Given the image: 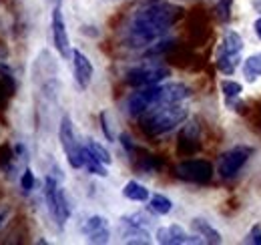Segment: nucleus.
<instances>
[{"label": "nucleus", "mask_w": 261, "mask_h": 245, "mask_svg": "<svg viewBox=\"0 0 261 245\" xmlns=\"http://www.w3.org/2000/svg\"><path fill=\"white\" fill-rule=\"evenodd\" d=\"M193 92L191 87L185 83H161V105H173V103H183L189 99Z\"/></svg>", "instance_id": "nucleus-15"}, {"label": "nucleus", "mask_w": 261, "mask_h": 245, "mask_svg": "<svg viewBox=\"0 0 261 245\" xmlns=\"http://www.w3.org/2000/svg\"><path fill=\"white\" fill-rule=\"evenodd\" d=\"M59 141H61V147L65 151V157L68 161V165L72 169H83V157H81V147L76 143V135H74V127H72V119L65 115L61 119L59 125Z\"/></svg>", "instance_id": "nucleus-9"}, {"label": "nucleus", "mask_w": 261, "mask_h": 245, "mask_svg": "<svg viewBox=\"0 0 261 245\" xmlns=\"http://www.w3.org/2000/svg\"><path fill=\"white\" fill-rule=\"evenodd\" d=\"M243 77L247 83H255L261 77V53H253L243 61Z\"/></svg>", "instance_id": "nucleus-19"}, {"label": "nucleus", "mask_w": 261, "mask_h": 245, "mask_svg": "<svg viewBox=\"0 0 261 245\" xmlns=\"http://www.w3.org/2000/svg\"><path fill=\"white\" fill-rule=\"evenodd\" d=\"M155 239L157 243L161 245H183V243H189V235L187 231L177 225V223H171L167 227H159L157 233H155Z\"/></svg>", "instance_id": "nucleus-14"}, {"label": "nucleus", "mask_w": 261, "mask_h": 245, "mask_svg": "<svg viewBox=\"0 0 261 245\" xmlns=\"http://www.w3.org/2000/svg\"><path fill=\"white\" fill-rule=\"evenodd\" d=\"M245 48V42H243V36L235 31H227L219 48H217V59L215 64L219 68L221 75H233L241 62V53Z\"/></svg>", "instance_id": "nucleus-3"}, {"label": "nucleus", "mask_w": 261, "mask_h": 245, "mask_svg": "<svg viewBox=\"0 0 261 245\" xmlns=\"http://www.w3.org/2000/svg\"><path fill=\"white\" fill-rule=\"evenodd\" d=\"M243 243H249V245H261V223H255L249 231H247V235H245V239H243Z\"/></svg>", "instance_id": "nucleus-28"}, {"label": "nucleus", "mask_w": 261, "mask_h": 245, "mask_svg": "<svg viewBox=\"0 0 261 245\" xmlns=\"http://www.w3.org/2000/svg\"><path fill=\"white\" fill-rule=\"evenodd\" d=\"M81 157H83V167H85L91 175H97V177H107V175H109V173H107V165L100 163L85 145L81 147Z\"/></svg>", "instance_id": "nucleus-18"}, {"label": "nucleus", "mask_w": 261, "mask_h": 245, "mask_svg": "<svg viewBox=\"0 0 261 245\" xmlns=\"http://www.w3.org/2000/svg\"><path fill=\"white\" fill-rule=\"evenodd\" d=\"M213 165L205 159H185L175 167V177L193 185H207L213 179Z\"/></svg>", "instance_id": "nucleus-6"}, {"label": "nucleus", "mask_w": 261, "mask_h": 245, "mask_svg": "<svg viewBox=\"0 0 261 245\" xmlns=\"http://www.w3.org/2000/svg\"><path fill=\"white\" fill-rule=\"evenodd\" d=\"M83 235L89 243H109L111 239V227L109 221L102 215H93L83 225Z\"/></svg>", "instance_id": "nucleus-13"}, {"label": "nucleus", "mask_w": 261, "mask_h": 245, "mask_svg": "<svg viewBox=\"0 0 261 245\" xmlns=\"http://www.w3.org/2000/svg\"><path fill=\"white\" fill-rule=\"evenodd\" d=\"M231 4L233 0H217V16L221 22H227L231 18Z\"/></svg>", "instance_id": "nucleus-26"}, {"label": "nucleus", "mask_w": 261, "mask_h": 245, "mask_svg": "<svg viewBox=\"0 0 261 245\" xmlns=\"http://www.w3.org/2000/svg\"><path fill=\"white\" fill-rule=\"evenodd\" d=\"M34 185H36L34 173L31 171V167H27V169L22 171V175H20V189H22L24 193H31L34 189Z\"/></svg>", "instance_id": "nucleus-25"}, {"label": "nucleus", "mask_w": 261, "mask_h": 245, "mask_svg": "<svg viewBox=\"0 0 261 245\" xmlns=\"http://www.w3.org/2000/svg\"><path fill=\"white\" fill-rule=\"evenodd\" d=\"M98 121H100V131H102L105 139H107L109 143H113V141H115V135H113L111 125H109V113H107V111H102V113L98 115Z\"/></svg>", "instance_id": "nucleus-27"}, {"label": "nucleus", "mask_w": 261, "mask_h": 245, "mask_svg": "<svg viewBox=\"0 0 261 245\" xmlns=\"http://www.w3.org/2000/svg\"><path fill=\"white\" fill-rule=\"evenodd\" d=\"M50 34H53V44L57 48V53L63 59H70V40H68V32L65 24V14H63V6H53V14H50Z\"/></svg>", "instance_id": "nucleus-10"}, {"label": "nucleus", "mask_w": 261, "mask_h": 245, "mask_svg": "<svg viewBox=\"0 0 261 245\" xmlns=\"http://www.w3.org/2000/svg\"><path fill=\"white\" fill-rule=\"evenodd\" d=\"M253 155V149L247 145H235L227 149L225 153H221L219 163H217V173L221 179H233L237 177V173L245 167V163L249 161V157Z\"/></svg>", "instance_id": "nucleus-8"}, {"label": "nucleus", "mask_w": 261, "mask_h": 245, "mask_svg": "<svg viewBox=\"0 0 261 245\" xmlns=\"http://www.w3.org/2000/svg\"><path fill=\"white\" fill-rule=\"evenodd\" d=\"M139 119H141L143 133L147 137L155 139V137H163L167 133H171L173 129H177L179 125H183L189 119V111L181 103L157 105V107L149 109L145 115H141Z\"/></svg>", "instance_id": "nucleus-2"}, {"label": "nucleus", "mask_w": 261, "mask_h": 245, "mask_svg": "<svg viewBox=\"0 0 261 245\" xmlns=\"http://www.w3.org/2000/svg\"><path fill=\"white\" fill-rule=\"evenodd\" d=\"M44 201H46V209L53 217V221L63 229L70 217V203H68L65 189L59 185V179L53 175L44 179Z\"/></svg>", "instance_id": "nucleus-4"}, {"label": "nucleus", "mask_w": 261, "mask_h": 245, "mask_svg": "<svg viewBox=\"0 0 261 245\" xmlns=\"http://www.w3.org/2000/svg\"><path fill=\"white\" fill-rule=\"evenodd\" d=\"M171 77V68L163 62H141L137 66H133L125 75V83L133 89H141V87H151V85H159L165 79Z\"/></svg>", "instance_id": "nucleus-5"}, {"label": "nucleus", "mask_w": 261, "mask_h": 245, "mask_svg": "<svg viewBox=\"0 0 261 245\" xmlns=\"http://www.w3.org/2000/svg\"><path fill=\"white\" fill-rule=\"evenodd\" d=\"M161 105V83L159 85H151V87H141L135 92H130L127 96L125 109L130 117H141L145 115L149 109Z\"/></svg>", "instance_id": "nucleus-7"}, {"label": "nucleus", "mask_w": 261, "mask_h": 245, "mask_svg": "<svg viewBox=\"0 0 261 245\" xmlns=\"http://www.w3.org/2000/svg\"><path fill=\"white\" fill-rule=\"evenodd\" d=\"M53 6H63V0H53Z\"/></svg>", "instance_id": "nucleus-32"}, {"label": "nucleus", "mask_w": 261, "mask_h": 245, "mask_svg": "<svg viewBox=\"0 0 261 245\" xmlns=\"http://www.w3.org/2000/svg\"><path fill=\"white\" fill-rule=\"evenodd\" d=\"M8 217H10V207H8V205H2V207H0V229L6 225Z\"/></svg>", "instance_id": "nucleus-30"}, {"label": "nucleus", "mask_w": 261, "mask_h": 245, "mask_svg": "<svg viewBox=\"0 0 261 245\" xmlns=\"http://www.w3.org/2000/svg\"><path fill=\"white\" fill-rule=\"evenodd\" d=\"M221 92H223V96H225V103H233V101H237L239 96H241V92H243V85L241 83H237V81H221Z\"/></svg>", "instance_id": "nucleus-21"}, {"label": "nucleus", "mask_w": 261, "mask_h": 245, "mask_svg": "<svg viewBox=\"0 0 261 245\" xmlns=\"http://www.w3.org/2000/svg\"><path fill=\"white\" fill-rule=\"evenodd\" d=\"M12 159H14V153H12L10 145H0V169L4 173L12 169Z\"/></svg>", "instance_id": "nucleus-24"}, {"label": "nucleus", "mask_w": 261, "mask_h": 245, "mask_svg": "<svg viewBox=\"0 0 261 245\" xmlns=\"http://www.w3.org/2000/svg\"><path fill=\"white\" fill-rule=\"evenodd\" d=\"M253 31H255V34H257V38L261 40V16L253 22Z\"/></svg>", "instance_id": "nucleus-31"}, {"label": "nucleus", "mask_w": 261, "mask_h": 245, "mask_svg": "<svg viewBox=\"0 0 261 245\" xmlns=\"http://www.w3.org/2000/svg\"><path fill=\"white\" fill-rule=\"evenodd\" d=\"M119 141H121V145H123V149L127 151V153L133 157V155L137 153V147H135V143H133V139H130L127 133H121L119 135Z\"/></svg>", "instance_id": "nucleus-29"}, {"label": "nucleus", "mask_w": 261, "mask_h": 245, "mask_svg": "<svg viewBox=\"0 0 261 245\" xmlns=\"http://www.w3.org/2000/svg\"><path fill=\"white\" fill-rule=\"evenodd\" d=\"M149 211L155 215H169L173 211V201L163 193H155L149 197Z\"/></svg>", "instance_id": "nucleus-20"}, {"label": "nucleus", "mask_w": 261, "mask_h": 245, "mask_svg": "<svg viewBox=\"0 0 261 245\" xmlns=\"http://www.w3.org/2000/svg\"><path fill=\"white\" fill-rule=\"evenodd\" d=\"M85 147L95 155L100 163H105V165H111V163H113V157H111V153H109V149H107V147H102V145H100L98 141H95V139H87Z\"/></svg>", "instance_id": "nucleus-22"}, {"label": "nucleus", "mask_w": 261, "mask_h": 245, "mask_svg": "<svg viewBox=\"0 0 261 245\" xmlns=\"http://www.w3.org/2000/svg\"><path fill=\"white\" fill-rule=\"evenodd\" d=\"M70 61H72V75H74V83L81 91H87L93 83V75H95V68H93V62L91 59L81 53L79 48H72L70 53Z\"/></svg>", "instance_id": "nucleus-12"}, {"label": "nucleus", "mask_w": 261, "mask_h": 245, "mask_svg": "<svg viewBox=\"0 0 261 245\" xmlns=\"http://www.w3.org/2000/svg\"><path fill=\"white\" fill-rule=\"evenodd\" d=\"M201 149V127L197 121H187L177 137V153L181 157H193Z\"/></svg>", "instance_id": "nucleus-11"}, {"label": "nucleus", "mask_w": 261, "mask_h": 245, "mask_svg": "<svg viewBox=\"0 0 261 245\" xmlns=\"http://www.w3.org/2000/svg\"><path fill=\"white\" fill-rule=\"evenodd\" d=\"M183 8L171 2H155L135 12L130 18L125 42L130 48H147L161 40L169 29H173L183 18Z\"/></svg>", "instance_id": "nucleus-1"}, {"label": "nucleus", "mask_w": 261, "mask_h": 245, "mask_svg": "<svg viewBox=\"0 0 261 245\" xmlns=\"http://www.w3.org/2000/svg\"><path fill=\"white\" fill-rule=\"evenodd\" d=\"M123 197L129 199V201H135V203H145V201H149L151 193H149V189L145 185L139 183V181H127L125 187H123Z\"/></svg>", "instance_id": "nucleus-17"}, {"label": "nucleus", "mask_w": 261, "mask_h": 245, "mask_svg": "<svg viewBox=\"0 0 261 245\" xmlns=\"http://www.w3.org/2000/svg\"><path fill=\"white\" fill-rule=\"evenodd\" d=\"M137 169H141L143 173L151 175V173L161 169V161L155 155H143V157H137Z\"/></svg>", "instance_id": "nucleus-23"}, {"label": "nucleus", "mask_w": 261, "mask_h": 245, "mask_svg": "<svg viewBox=\"0 0 261 245\" xmlns=\"http://www.w3.org/2000/svg\"><path fill=\"white\" fill-rule=\"evenodd\" d=\"M191 229L195 231L197 235L203 239V243H211V245H219L223 243V237H221V233L207 221V219H203V217H195V219H191Z\"/></svg>", "instance_id": "nucleus-16"}]
</instances>
